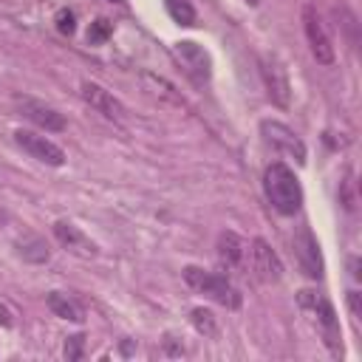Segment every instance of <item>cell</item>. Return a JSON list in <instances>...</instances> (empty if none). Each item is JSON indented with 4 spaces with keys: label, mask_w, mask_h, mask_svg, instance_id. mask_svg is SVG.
<instances>
[{
    "label": "cell",
    "mask_w": 362,
    "mask_h": 362,
    "mask_svg": "<svg viewBox=\"0 0 362 362\" xmlns=\"http://www.w3.org/2000/svg\"><path fill=\"white\" fill-rule=\"evenodd\" d=\"M45 303H48V308H51L57 317H62V320H71V322H82V320H85L82 305H79L76 300H71L68 294H62V291H51V294L45 297Z\"/></svg>",
    "instance_id": "9a60e30c"
},
{
    "label": "cell",
    "mask_w": 362,
    "mask_h": 362,
    "mask_svg": "<svg viewBox=\"0 0 362 362\" xmlns=\"http://www.w3.org/2000/svg\"><path fill=\"white\" fill-rule=\"evenodd\" d=\"M54 238L71 252V255H76V257H82V260H90V257H96V243L79 229V226H74L71 221H57L54 223Z\"/></svg>",
    "instance_id": "30bf717a"
},
{
    "label": "cell",
    "mask_w": 362,
    "mask_h": 362,
    "mask_svg": "<svg viewBox=\"0 0 362 362\" xmlns=\"http://www.w3.org/2000/svg\"><path fill=\"white\" fill-rule=\"evenodd\" d=\"M189 322H192V328H195L198 334H204V337H215V334H218V320H215V314H212L209 308H204V305H198V308L189 311Z\"/></svg>",
    "instance_id": "e0dca14e"
},
{
    "label": "cell",
    "mask_w": 362,
    "mask_h": 362,
    "mask_svg": "<svg viewBox=\"0 0 362 362\" xmlns=\"http://www.w3.org/2000/svg\"><path fill=\"white\" fill-rule=\"evenodd\" d=\"M246 3H249V6H257V3H260V0H246Z\"/></svg>",
    "instance_id": "603a6c76"
},
{
    "label": "cell",
    "mask_w": 362,
    "mask_h": 362,
    "mask_svg": "<svg viewBox=\"0 0 362 362\" xmlns=\"http://www.w3.org/2000/svg\"><path fill=\"white\" fill-rule=\"evenodd\" d=\"M57 31H59V34H74V31H76V17H74V11H68V8H59V11H57Z\"/></svg>",
    "instance_id": "ffe728a7"
},
{
    "label": "cell",
    "mask_w": 362,
    "mask_h": 362,
    "mask_svg": "<svg viewBox=\"0 0 362 362\" xmlns=\"http://www.w3.org/2000/svg\"><path fill=\"white\" fill-rule=\"evenodd\" d=\"M294 252H297V260H300V269L311 277V280H320L322 277V255H320V243L317 238L311 235L308 226H303L294 238Z\"/></svg>",
    "instance_id": "8fae6325"
},
{
    "label": "cell",
    "mask_w": 362,
    "mask_h": 362,
    "mask_svg": "<svg viewBox=\"0 0 362 362\" xmlns=\"http://www.w3.org/2000/svg\"><path fill=\"white\" fill-rule=\"evenodd\" d=\"M110 37V23L107 20H96L93 25H90V31H88V42L90 45H99V42H105Z\"/></svg>",
    "instance_id": "d6986e66"
},
{
    "label": "cell",
    "mask_w": 362,
    "mask_h": 362,
    "mask_svg": "<svg viewBox=\"0 0 362 362\" xmlns=\"http://www.w3.org/2000/svg\"><path fill=\"white\" fill-rule=\"evenodd\" d=\"M14 141H17L31 158H37V161H42V164H48V167H62V164H65V150H62L59 144H54L51 139L34 133V130H23V127L14 130Z\"/></svg>",
    "instance_id": "52a82bcc"
},
{
    "label": "cell",
    "mask_w": 362,
    "mask_h": 362,
    "mask_svg": "<svg viewBox=\"0 0 362 362\" xmlns=\"http://www.w3.org/2000/svg\"><path fill=\"white\" fill-rule=\"evenodd\" d=\"M164 8L167 14L178 23V25H195V6L189 0H164Z\"/></svg>",
    "instance_id": "ac0fdd59"
},
{
    "label": "cell",
    "mask_w": 362,
    "mask_h": 362,
    "mask_svg": "<svg viewBox=\"0 0 362 362\" xmlns=\"http://www.w3.org/2000/svg\"><path fill=\"white\" fill-rule=\"evenodd\" d=\"M0 322H3V325H11V314H8L6 305H0Z\"/></svg>",
    "instance_id": "7402d4cb"
},
{
    "label": "cell",
    "mask_w": 362,
    "mask_h": 362,
    "mask_svg": "<svg viewBox=\"0 0 362 362\" xmlns=\"http://www.w3.org/2000/svg\"><path fill=\"white\" fill-rule=\"evenodd\" d=\"M260 133H263V139L272 144V147H277L280 153H286V156H291L297 164H303L305 161V144H303V139L288 127V124H283V122H260Z\"/></svg>",
    "instance_id": "ba28073f"
},
{
    "label": "cell",
    "mask_w": 362,
    "mask_h": 362,
    "mask_svg": "<svg viewBox=\"0 0 362 362\" xmlns=\"http://www.w3.org/2000/svg\"><path fill=\"white\" fill-rule=\"evenodd\" d=\"M11 102H14V107L20 110V116H25L28 122H34L37 127L51 130V133L65 130V116H62L57 107L40 102V99H34V96H23V93H14Z\"/></svg>",
    "instance_id": "8992f818"
},
{
    "label": "cell",
    "mask_w": 362,
    "mask_h": 362,
    "mask_svg": "<svg viewBox=\"0 0 362 362\" xmlns=\"http://www.w3.org/2000/svg\"><path fill=\"white\" fill-rule=\"evenodd\" d=\"M243 255H246V243L235 235V232H221L218 238V257L226 263V266H240L243 263Z\"/></svg>",
    "instance_id": "5bb4252c"
},
{
    "label": "cell",
    "mask_w": 362,
    "mask_h": 362,
    "mask_svg": "<svg viewBox=\"0 0 362 362\" xmlns=\"http://www.w3.org/2000/svg\"><path fill=\"white\" fill-rule=\"evenodd\" d=\"M249 257H252V269L260 280L266 283H274L283 277V263L277 257V252L263 240V238H255L252 240V249H249Z\"/></svg>",
    "instance_id": "7c38bea8"
},
{
    "label": "cell",
    "mask_w": 362,
    "mask_h": 362,
    "mask_svg": "<svg viewBox=\"0 0 362 362\" xmlns=\"http://www.w3.org/2000/svg\"><path fill=\"white\" fill-rule=\"evenodd\" d=\"M79 93H82V99H85L96 113H102L105 119H110V122H124V119H127L124 105H122L110 90H105L99 82L85 79V82L79 85Z\"/></svg>",
    "instance_id": "9c48e42d"
},
{
    "label": "cell",
    "mask_w": 362,
    "mask_h": 362,
    "mask_svg": "<svg viewBox=\"0 0 362 362\" xmlns=\"http://www.w3.org/2000/svg\"><path fill=\"white\" fill-rule=\"evenodd\" d=\"M300 305L305 308V311H311L314 314V320L320 322V328H322V337H325V345L331 348V354H342V331H339V320H337V311H334V305L322 297V294H317V291H300Z\"/></svg>",
    "instance_id": "3957f363"
},
{
    "label": "cell",
    "mask_w": 362,
    "mask_h": 362,
    "mask_svg": "<svg viewBox=\"0 0 362 362\" xmlns=\"http://www.w3.org/2000/svg\"><path fill=\"white\" fill-rule=\"evenodd\" d=\"M184 280H187V286H192L195 291H204L206 297H212L215 303H221L226 308H240V303H243L240 291L218 272H204L198 266H187L184 269Z\"/></svg>",
    "instance_id": "7a4b0ae2"
},
{
    "label": "cell",
    "mask_w": 362,
    "mask_h": 362,
    "mask_svg": "<svg viewBox=\"0 0 362 362\" xmlns=\"http://www.w3.org/2000/svg\"><path fill=\"white\" fill-rule=\"evenodd\" d=\"M260 76L266 82V93L277 107H288L291 102V82L283 62L274 54H260Z\"/></svg>",
    "instance_id": "5b68a950"
},
{
    "label": "cell",
    "mask_w": 362,
    "mask_h": 362,
    "mask_svg": "<svg viewBox=\"0 0 362 362\" xmlns=\"http://www.w3.org/2000/svg\"><path fill=\"white\" fill-rule=\"evenodd\" d=\"M303 31H305V40H308L314 59L320 65H334L337 51H334L331 34H328V28H325V23L314 6H303Z\"/></svg>",
    "instance_id": "277c9868"
},
{
    "label": "cell",
    "mask_w": 362,
    "mask_h": 362,
    "mask_svg": "<svg viewBox=\"0 0 362 362\" xmlns=\"http://www.w3.org/2000/svg\"><path fill=\"white\" fill-rule=\"evenodd\" d=\"M263 189H266V198L272 201V206L280 212V215H294L303 204V189H300V181L294 175V170L283 161H272L263 173Z\"/></svg>",
    "instance_id": "6da1fadb"
},
{
    "label": "cell",
    "mask_w": 362,
    "mask_h": 362,
    "mask_svg": "<svg viewBox=\"0 0 362 362\" xmlns=\"http://www.w3.org/2000/svg\"><path fill=\"white\" fill-rule=\"evenodd\" d=\"M82 334H76V337H68L65 339V356L68 359H82Z\"/></svg>",
    "instance_id": "44dd1931"
},
{
    "label": "cell",
    "mask_w": 362,
    "mask_h": 362,
    "mask_svg": "<svg viewBox=\"0 0 362 362\" xmlns=\"http://www.w3.org/2000/svg\"><path fill=\"white\" fill-rule=\"evenodd\" d=\"M175 57L181 59V68L187 71V76L195 82V85H204L209 79V57L201 45L195 42H178L175 45Z\"/></svg>",
    "instance_id": "4fadbf2b"
},
{
    "label": "cell",
    "mask_w": 362,
    "mask_h": 362,
    "mask_svg": "<svg viewBox=\"0 0 362 362\" xmlns=\"http://www.w3.org/2000/svg\"><path fill=\"white\" fill-rule=\"evenodd\" d=\"M110 3H124V0H110Z\"/></svg>",
    "instance_id": "cb8c5ba5"
},
{
    "label": "cell",
    "mask_w": 362,
    "mask_h": 362,
    "mask_svg": "<svg viewBox=\"0 0 362 362\" xmlns=\"http://www.w3.org/2000/svg\"><path fill=\"white\" fill-rule=\"evenodd\" d=\"M17 252H20L25 260H31V263H45V260L51 257L45 240L37 238V235H25L23 240H17Z\"/></svg>",
    "instance_id": "2e32d148"
}]
</instances>
